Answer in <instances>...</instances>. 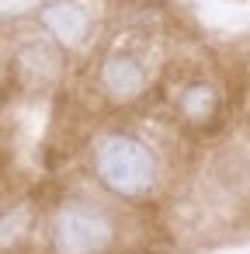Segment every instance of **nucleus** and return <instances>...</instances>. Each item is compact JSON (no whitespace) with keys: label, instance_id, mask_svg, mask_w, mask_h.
Wrapping results in <instances>:
<instances>
[{"label":"nucleus","instance_id":"nucleus-6","mask_svg":"<svg viewBox=\"0 0 250 254\" xmlns=\"http://www.w3.org/2000/svg\"><path fill=\"white\" fill-rule=\"evenodd\" d=\"M222 87L208 77H188L174 91V115L188 129H212L222 115Z\"/></svg>","mask_w":250,"mask_h":254},{"label":"nucleus","instance_id":"nucleus-7","mask_svg":"<svg viewBox=\"0 0 250 254\" xmlns=\"http://www.w3.org/2000/svg\"><path fill=\"white\" fill-rule=\"evenodd\" d=\"M32 230H35V212L28 205L0 209V254H11V251L25 247Z\"/></svg>","mask_w":250,"mask_h":254},{"label":"nucleus","instance_id":"nucleus-8","mask_svg":"<svg viewBox=\"0 0 250 254\" xmlns=\"http://www.w3.org/2000/svg\"><path fill=\"white\" fill-rule=\"evenodd\" d=\"M7 84H11V63H7V60H0V98H4Z\"/></svg>","mask_w":250,"mask_h":254},{"label":"nucleus","instance_id":"nucleus-4","mask_svg":"<svg viewBox=\"0 0 250 254\" xmlns=\"http://www.w3.org/2000/svg\"><path fill=\"white\" fill-rule=\"evenodd\" d=\"M11 84L21 91H49L63 73V53L52 39H28L11 53Z\"/></svg>","mask_w":250,"mask_h":254},{"label":"nucleus","instance_id":"nucleus-2","mask_svg":"<svg viewBox=\"0 0 250 254\" xmlns=\"http://www.w3.org/2000/svg\"><path fill=\"white\" fill-rule=\"evenodd\" d=\"M46 237L52 254H115L122 226L111 205L87 195H70L49 212Z\"/></svg>","mask_w":250,"mask_h":254},{"label":"nucleus","instance_id":"nucleus-1","mask_svg":"<svg viewBox=\"0 0 250 254\" xmlns=\"http://www.w3.org/2000/svg\"><path fill=\"white\" fill-rule=\"evenodd\" d=\"M91 171L98 185L125 202H146L160 188V157L132 129H104L91 143Z\"/></svg>","mask_w":250,"mask_h":254},{"label":"nucleus","instance_id":"nucleus-3","mask_svg":"<svg viewBox=\"0 0 250 254\" xmlns=\"http://www.w3.org/2000/svg\"><path fill=\"white\" fill-rule=\"evenodd\" d=\"M153 77H156V70H153V60H150L146 46L132 42V39L111 42L94 66V87L115 108L143 101L153 87Z\"/></svg>","mask_w":250,"mask_h":254},{"label":"nucleus","instance_id":"nucleus-5","mask_svg":"<svg viewBox=\"0 0 250 254\" xmlns=\"http://www.w3.org/2000/svg\"><path fill=\"white\" fill-rule=\"evenodd\" d=\"M39 25L59 49H84L94 35V14L84 0H52L39 11Z\"/></svg>","mask_w":250,"mask_h":254}]
</instances>
